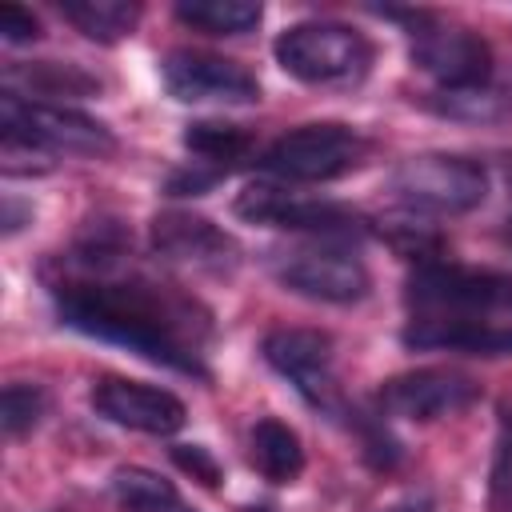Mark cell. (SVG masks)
<instances>
[{"mask_svg":"<svg viewBox=\"0 0 512 512\" xmlns=\"http://www.w3.org/2000/svg\"><path fill=\"white\" fill-rule=\"evenodd\" d=\"M112 268H72L52 280V300L60 324L120 344L152 364L208 380L204 340L212 336V316L176 288L152 284L144 276H116Z\"/></svg>","mask_w":512,"mask_h":512,"instance_id":"cell-1","label":"cell"},{"mask_svg":"<svg viewBox=\"0 0 512 512\" xmlns=\"http://www.w3.org/2000/svg\"><path fill=\"white\" fill-rule=\"evenodd\" d=\"M408 324L400 340L432 352L508 356L512 352V276L424 260L404 288Z\"/></svg>","mask_w":512,"mask_h":512,"instance_id":"cell-2","label":"cell"},{"mask_svg":"<svg viewBox=\"0 0 512 512\" xmlns=\"http://www.w3.org/2000/svg\"><path fill=\"white\" fill-rule=\"evenodd\" d=\"M276 64L304 84H360L372 68V40L336 20H304L276 36Z\"/></svg>","mask_w":512,"mask_h":512,"instance_id":"cell-3","label":"cell"},{"mask_svg":"<svg viewBox=\"0 0 512 512\" xmlns=\"http://www.w3.org/2000/svg\"><path fill=\"white\" fill-rule=\"evenodd\" d=\"M0 132H4V140L28 144L44 156L64 152V156H96L100 160V156L116 152V136L100 120H92L68 104L24 100L16 92L0 96Z\"/></svg>","mask_w":512,"mask_h":512,"instance_id":"cell-4","label":"cell"},{"mask_svg":"<svg viewBox=\"0 0 512 512\" xmlns=\"http://www.w3.org/2000/svg\"><path fill=\"white\" fill-rule=\"evenodd\" d=\"M388 184L408 212H428V216H460V212L480 208L488 196L484 168L456 152L408 156L396 164Z\"/></svg>","mask_w":512,"mask_h":512,"instance_id":"cell-5","label":"cell"},{"mask_svg":"<svg viewBox=\"0 0 512 512\" xmlns=\"http://www.w3.org/2000/svg\"><path fill=\"white\" fill-rule=\"evenodd\" d=\"M372 144L336 120H320V124H300L292 132H284L268 152H264V168L280 180L292 184H324V180H340L356 168L368 164Z\"/></svg>","mask_w":512,"mask_h":512,"instance_id":"cell-6","label":"cell"},{"mask_svg":"<svg viewBox=\"0 0 512 512\" xmlns=\"http://www.w3.org/2000/svg\"><path fill=\"white\" fill-rule=\"evenodd\" d=\"M272 276L288 292L320 300V304H356L372 288L364 260L336 240H316V244L272 252Z\"/></svg>","mask_w":512,"mask_h":512,"instance_id":"cell-7","label":"cell"},{"mask_svg":"<svg viewBox=\"0 0 512 512\" xmlns=\"http://www.w3.org/2000/svg\"><path fill=\"white\" fill-rule=\"evenodd\" d=\"M412 64L440 84V92H468L492 84V48L480 32L460 24H440L428 12L412 16Z\"/></svg>","mask_w":512,"mask_h":512,"instance_id":"cell-8","label":"cell"},{"mask_svg":"<svg viewBox=\"0 0 512 512\" xmlns=\"http://www.w3.org/2000/svg\"><path fill=\"white\" fill-rule=\"evenodd\" d=\"M232 212L248 224H268V228H288V232H308L320 240H344V236H360L364 232V216L332 204V200H316V196H300L288 192L280 184L256 180L248 184L236 200Z\"/></svg>","mask_w":512,"mask_h":512,"instance_id":"cell-9","label":"cell"},{"mask_svg":"<svg viewBox=\"0 0 512 512\" xmlns=\"http://www.w3.org/2000/svg\"><path fill=\"white\" fill-rule=\"evenodd\" d=\"M160 84L180 104H256L260 80L228 56L200 48H172L160 56Z\"/></svg>","mask_w":512,"mask_h":512,"instance_id":"cell-10","label":"cell"},{"mask_svg":"<svg viewBox=\"0 0 512 512\" xmlns=\"http://www.w3.org/2000/svg\"><path fill=\"white\" fill-rule=\"evenodd\" d=\"M268 368H276L316 412L340 416L344 400L332 376V336L316 328H272L260 340Z\"/></svg>","mask_w":512,"mask_h":512,"instance_id":"cell-11","label":"cell"},{"mask_svg":"<svg viewBox=\"0 0 512 512\" xmlns=\"http://www.w3.org/2000/svg\"><path fill=\"white\" fill-rule=\"evenodd\" d=\"M476 400H480V384L456 368H412V372L388 376L376 392V404L384 416H400L416 424L456 416Z\"/></svg>","mask_w":512,"mask_h":512,"instance_id":"cell-12","label":"cell"},{"mask_svg":"<svg viewBox=\"0 0 512 512\" xmlns=\"http://www.w3.org/2000/svg\"><path fill=\"white\" fill-rule=\"evenodd\" d=\"M88 400H92L96 416H104L108 424H120V428H132L144 436H172L188 420V408L180 396H172L168 388H156V384L124 380V376L96 380Z\"/></svg>","mask_w":512,"mask_h":512,"instance_id":"cell-13","label":"cell"},{"mask_svg":"<svg viewBox=\"0 0 512 512\" xmlns=\"http://www.w3.org/2000/svg\"><path fill=\"white\" fill-rule=\"evenodd\" d=\"M152 248L156 256L196 272H232L240 260V248L224 228H216L208 216L180 208H168L152 220Z\"/></svg>","mask_w":512,"mask_h":512,"instance_id":"cell-14","label":"cell"},{"mask_svg":"<svg viewBox=\"0 0 512 512\" xmlns=\"http://www.w3.org/2000/svg\"><path fill=\"white\" fill-rule=\"evenodd\" d=\"M4 92H16L24 100H40L48 104V96H96L100 80L88 76L76 64H56V60H28V64H12L4 68Z\"/></svg>","mask_w":512,"mask_h":512,"instance_id":"cell-15","label":"cell"},{"mask_svg":"<svg viewBox=\"0 0 512 512\" xmlns=\"http://www.w3.org/2000/svg\"><path fill=\"white\" fill-rule=\"evenodd\" d=\"M248 448H252L256 472L272 484H292L304 472V444H300L296 428H288L276 416H264V420L252 424Z\"/></svg>","mask_w":512,"mask_h":512,"instance_id":"cell-16","label":"cell"},{"mask_svg":"<svg viewBox=\"0 0 512 512\" xmlns=\"http://www.w3.org/2000/svg\"><path fill=\"white\" fill-rule=\"evenodd\" d=\"M112 488V500L120 512H196L172 480H164L160 472L152 468H140V464H124L112 472L108 480Z\"/></svg>","mask_w":512,"mask_h":512,"instance_id":"cell-17","label":"cell"},{"mask_svg":"<svg viewBox=\"0 0 512 512\" xmlns=\"http://www.w3.org/2000/svg\"><path fill=\"white\" fill-rule=\"evenodd\" d=\"M180 140L196 156V164H204L220 176H228L236 164H244L252 156V132L240 124H224V120H192Z\"/></svg>","mask_w":512,"mask_h":512,"instance_id":"cell-18","label":"cell"},{"mask_svg":"<svg viewBox=\"0 0 512 512\" xmlns=\"http://www.w3.org/2000/svg\"><path fill=\"white\" fill-rule=\"evenodd\" d=\"M60 16L72 28H80L88 40L116 44V40L132 36V28L140 20V4H132V0H60Z\"/></svg>","mask_w":512,"mask_h":512,"instance_id":"cell-19","label":"cell"},{"mask_svg":"<svg viewBox=\"0 0 512 512\" xmlns=\"http://www.w3.org/2000/svg\"><path fill=\"white\" fill-rule=\"evenodd\" d=\"M176 16L208 36H244L260 24L264 8L252 0H184L176 4Z\"/></svg>","mask_w":512,"mask_h":512,"instance_id":"cell-20","label":"cell"},{"mask_svg":"<svg viewBox=\"0 0 512 512\" xmlns=\"http://www.w3.org/2000/svg\"><path fill=\"white\" fill-rule=\"evenodd\" d=\"M488 504L492 512H512V404L496 412V448L488 472Z\"/></svg>","mask_w":512,"mask_h":512,"instance_id":"cell-21","label":"cell"},{"mask_svg":"<svg viewBox=\"0 0 512 512\" xmlns=\"http://www.w3.org/2000/svg\"><path fill=\"white\" fill-rule=\"evenodd\" d=\"M44 408H48V396H44L40 384H20V380L8 384V388H4V400H0V424H4V436L16 440V436L32 432V428L40 424Z\"/></svg>","mask_w":512,"mask_h":512,"instance_id":"cell-22","label":"cell"},{"mask_svg":"<svg viewBox=\"0 0 512 512\" xmlns=\"http://www.w3.org/2000/svg\"><path fill=\"white\" fill-rule=\"evenodd\" d=\"M508 104H512V100H508L504 92H496L492 84H484V88H468V92H440L436 112L460 116V120H492V116H500Z\"/></svg>","mask_w":512,"mask_h":512,"instance_id":"cell-23","label":"cell"},{"mask_svg":"<svg viewBox=\"0 0 512 512\" xmlns=\"http://www.w3.org/2000/svg\"><path fill=\"white\" fill-rule=\"evenodd\" d=\"M172 460H176V468H184L192 480H200L204 488H220V480H224V468H220V460L204 448V444H176L172 448Z\"/></svg>","mask_w":512,"mask_h":512,"instance_id":"cell-24","label":"cell"},{"mask_svg":"<svg viewBox=\"0 0 512 512\" xmlns=\"http://www.w3.org/2000/svg\"><path fill=\"white\" fill-rule=\"evenodd\" d=\"M0 36L8 44H24V40H36L40 36V24L28 8L20 4H0Z\"/></svg>","mask_w":512,"mask_h":512,"instance_id":"cell-25","label":"cell"},{"mask_svg":"<svg viewBox=\"0 0 512 512\" xmlns=\"http://www.w3.org/2000/svg\"><path fill=\"white\" fill-rule=\"evenodd\" d=\"M380 512H436V504H432L428 492H404V496H396L392 504H384Z\"/></svg>","mask_w":512,"mask_h":512,"instance_id":"cell-26","label":"cell"},{"mask_svg":"<svg viewBox=\"0 0 512 512\" xmlns=\"http://www.w3.org/2000/svg\"><path fill=\"white\" fill-rule=\"evenodd\" d=\"M24 220H32V208H24L16 196H8L4 200V220H0L4 224V236H16L24 228Z\"/></svg>","mask_w":512,"mask_h":512,"instance_id":"cell-27","label":"cell"},{"mask_svg":"<svg viewBox=\"0 0 512 512\" xmlns=\"http://www.w3.org/2000/svg\"><path fill=\"white\" fill-rule=\"evenodd\" d=\"M244 512H276L272 504H252V508H244Z\"/></svg>","mask_w":512,"mask_h":512,"instance_id":"cell-28","label":"cell"},{"mask_svg":"<svg viewBox=\"0 0 512 512\" xmlns=\"http://www.w3.org/2000/svg\"><path fill=\"white\" fill-rule=\"evenodd\" d=\"M508 240H512V228H508Z\"/></svg>","mask_w":512,"mask_h":512,"instance_id":"cell-29","label":"cell"}]
</instances>
